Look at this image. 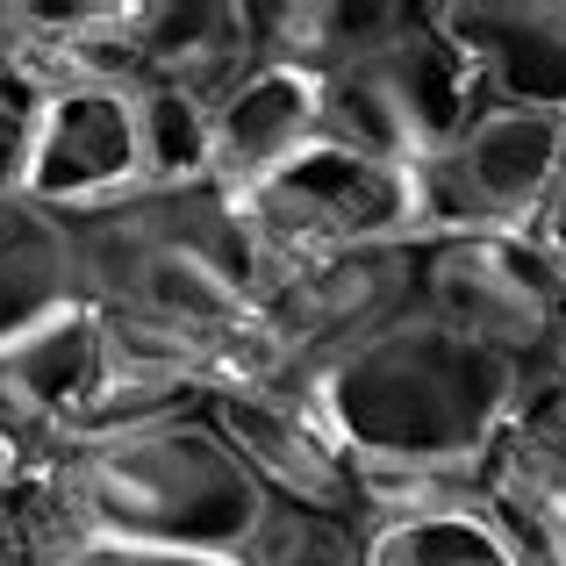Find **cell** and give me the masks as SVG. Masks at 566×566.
I'll return each mask as SVG.
<instances>
[{
  "label": "cell",
  "mask_w": 566,
  "mask_h": 566,
  "mask_svg": "<svg viewBox=\"0 0 566 566\" xmlns=\"http://www.w3.org/2000/svg\"><path fill=\"white\" fill-rule=\"evenodd\" d=\"M29 553L57 545H187L237 553L259 524L265 495L208 416L129 438H65L43 444L8 488Z\"/></svg>",
  "instance_id": "1"
},
{
  "label": "cell",
  "mask_w": 566,
  "mask_h": 566,
  "mask_svg": "<svg viewBox=\"0 0 566 566\" xmlns=\"http://www.w3.org/2000/svg\"><path fill=\"white\" fill-rule=\"evenodd\" d=\"M287 387L352 452V467H488L524 395V366L409 308Z\"/></svg>",
  "instance_id": "2"
},
{
  "label": "cell",
  "mask_w": 566,
  "mask_h": 566,
  "mask_svg": "<svg viewBox=\"0 0 566 566\" xmlns=\"http://www.w3.org/2000/svg\"><path fill=\"white\" fill-rule=\"evenodd\" d=\"M72 259L94 308H129L158 323L216 331L280 287V259L251 230L244 201L222 187L129 193L115 208L72 216Z\"/></svg>",
  "instance_id": "3"
},
{
  "label": "cell",
  "mask_w": 566,
  "mask_h": 566,
  "mask_svg": "<svg viewBox=\"0 0 566 566\" xmlns=\"http://www.w3.org/2000/svg\"><path fill=\"white\" fill-rule=\"evenodd\" d=\"M251 230L280 259V280L308 259H337V251H380V244H423L416 230V172L359 158L345 144H308L294 151L273 180L237 193Z\"/></svg>",
  "instance_id": "4"
},
{
  "label": "cell",
  "mask_w": 566,
  "mask_h": 566,
  "mask_svg": "<svg viewBox=\"0 0 566 566\" xmlns=\"http://www.w3.org/2000/svg\"><path fill=\"white\" fill-rule=\"evenodd\" d=\"M416 308L495 359L538 374L566 323V265L516 230L438 237L416 251Z\"/></svg>",
  "instance_id": "5"
},
{
  "label": "cell",
  "mask_w": 566,
  "mask_h": 566,
  "mask_svg": "<svg viewBox=\"0 0 566 566\" xmlns=\"http://www.w3.org/2000/svg\"><path fill=\"white\" fill-rule=\"evenodd\" d=\"M559 158H566L559 115L481 101V108L467 115V129L452 137V151L416 166V230H423V244H438V237H473V230L531 237L545 193L559 180Z\"/></svg>",
  "instance_id": "6"
},
{
  "label": "cell",
  "mask_w": 566,
  "mask_h": 566,
  "mask_svg": "<svg viewBox=\"0 0 566 566\" xmlns=\"http://www.w3.org/2000/svg\"><path fill=\"white\" fill-rule=\"evenodd\" d=\"M416 308V251L380 244V251H337V259H308L280 280L273 294L251 302V323L273 337L280 366L308 374V366L337 359V352L366 345L395 316ZM280 380V387H287Z\"/></svg>",
  "instance_id": "7"
},
{
  "label": "cell",
  "mask_w": 566,
  "mask_h": 566,
  "mask_svg": "<svg viewBox=\"0 0 566 566\" xmlns=\"http://www.w3.org/2000/svg\"><path fill=\"white\" fill-rule=\"evenodd\" d=\"M144 193V151H137V108L129 86H94V80H51L29 151V208L72 222Z\"/></svg>",
  "instance_id": "8"
},
{
  "label": "cell",
  "mask_w": 566,
  "mask_h": 566,
  "mask_svg": "<svg viewBox=\"0 0 566 566\" xmlns=\"http://www.w3.org/2000/svg\"><path fill=\"white\" fill-rule=\"evenodd\" d=\"M208 423L237 452V467L259 481L265 502L359 516L352 452L316 423V409L294 387H230V395H208Z\"/></svg>",
  "instance_id": "9"
},
{
  "label": "cell",
  "mask_w": 566,
  "mask_h": 566,
  "mask_svg": "<svg viewBox=\"0 0 566 566\" xmlns=\"http://www.w3.org/2000/svg\"><path fill=\"white\" fill-rule=\"evenodd\" d=\"M481 101L566 123V0H423Z\"/></svg>",
  "instance_id": "10"
},
{
  "label": "cell",
  "mask_w": 566,
  "mask_h": 566,
  "mask_svg": "<svg viewBox=\"0 0 566 566\" xmlns=\"http://www.w3.org/2000/svg\"><path fill=\"white\" fill-rule=\"evenodd\" d=\"M316 137H323V80L259 57L208 108V180L222 193H251Z\"/></svg>",
  "instance_id": "11"
},
{
  "label": "cell",
  "mask_w": 566,
  "mask_h": 566,
  "mask_svg": "<svg viewBox=\"0 0 566 566\" xmlns=\"http://www.w3.org/2000/svg\"><path fill=\"white\" fill-rule=\"evenodd\" d=\"M259 65L251 0H137V80L216 108Z\"/></svg>",
  "instance_id": "12"
},
{
  "label": "cell",
  "mask_w": 566,
  "mask_h": 566,
  "mask_svg": "<svg viewBox=\"0 0 566 566\" xmlns=\"http://www.w3.org/2000/svg\"><path fill=\"white\" fill-rule=\"evenodd\" d=\"M416 22H423L416 0H251L259 57L308 72V80H337L352 65H374V57L416 36Z\"/></svg>",
  "instance_id": "13"
},
{
  "label": "cell",
  "mask_w": 566,
  "mask_h": 566,
  "mask_svg": "<svg viewBox=\"0 0 566 566\" xmlns=\"http://www.w3.org/2000/svg\"><path fill=\"white\" fill-rule=\"evenodd\" d=\"M101 374H108V352H101V323L86 302L51 316V323H36L14 345H0V380H8L22 423L36 430V452L80 423V409L94 401Z\"/></svg>",
  "instance_id": "14"
},
{
  "label": "cell",
  "mask_w": 566,
  "mask_h": 566,
  "mask_svg": "<svg viewBox=\"0 0 566 566\" xmlns=\"http://www.w3.org/2000/svg\"><path fill=\"white\" fill-rule=\"evenodd\" d=\"M80 259H72V230L43 208H8L0 216V345L29 337L36 323L80 308Z\"/></svg>",
  "instance_id": "15"
},
{
  "label": "cell",
  "mask_w": 566,
  "mask_h": 566,
  "mask_svg": "<svg viewBox=\"0 0 566 566\" xmlns=\"http://www.w3.org/2000/svg\"><path fill=\"white\" fill-rule=\"evenodd\" d=\"M359 566H516L488 510H430L359 524Z\"/></svg>",
  "instance_id": "16"
},
{
  "label": "cell",
  "mask_w": 566,
  "mask_h": 566,
  "mask_svg": "<svg viewBox=\"0 0 566 566\" xmlns=\"http://www.w3.org/2000/svg\"><path fill=\"white\" fill-rule=\"evenodd\" d=\"M137 108V151H144V193L172 187H216L208 180V101L180 94V86H129Z\"/></svg>",
  "instance_id": "17"
},
{
  "label": "cell",
  "mask_w": 566,
  "mask_h": 566,
  "mask_svg": "<svg viewBox=\"0 0 566 566\" xmlns=\"http://www.w3.org/2000/svg\"><path fill=\"white\" fill-rule=\"evenodd\" d=\"M237 566H359V516L265 502L251 538L237 545Z\"/></svg>",
  "instance_id": "18"
},
{
  "label": "cell",
  "mask_w": 566,
  "mask_h": 566,
  "mask_svg": "<svg viewBox=\"0 0 566 566\" xmlns=\"http://www.w3.org/2000/svg\"><path fill=\"white\" fill-rule=\"evenodd\" d=\"M43 101H51L43 57H22V65L0 72V216L22 208V193H29V151H36Z\"/></svg>",
  "instance_id": "19"
},
{
  "label": "cell",
  "mask_w": 566,
  "mask_h": 566,
  "mask_svg": "<svg viewBox=\"0 0 566 566\" xmlns=\"http://www.w3.org/2000/svg\"><path fill=\"white\" fill-rule=\"evenodd\" d=\"M36 566H237V553H187V545H57Z\"/></svg>",
  "instance_id": "20"
},
{
  "label": "cell",
  "mask_w": 566,
  "mask_h": 566,
  "mask_svg": "<svg viewBox=\"0 0 566 566\" xmlns=\"http://www.w3.org/2000/svg\"><path fill=\"white\" fill-rule=\"evenodd\" d=\"M531 237H538V244L566 265V158H559V180H553V193H545V208H538V222H531Z\"/></svg>",
  "instance_id": "21"
},
{
  "label": "cell",
  "mask_w": 566,
  "mask_h": 566,
  "mask_svg": "<svg viewBox=\"0 0 566 566\" xmlns=\"http://www.w3.org/2000/svg\"><path fill=\"white\" fill-rule=\"evenodd\" d=\"M0 566H36V553H29V538H22V516H14V502H8V488H0Z\"/></svg>",
  "instance_id": "22"
},
{
  "label": "cell",
  "mask_w": 566,
  "mask_h": 566,
  "mask_svg": "<svg viewBox=\"0 0 566 566\" xmlns=\"http://www.w3.org/2000/svg\"><path fill=\"white\" fill-rule=\"evenodd\" d=\"M22 467H29V452L0 438V488H14V481H22Z\"/></svg>",
  "instance_id": "23"
},
{
  "label": "cell",
  "mask_w": 566,
  "mask_h": 566,
  "mask_svg": "<svg viewBox=\"0 0 566 566\" xmlns=\"http://www.w3.org/2000/svg\"><path fill=\"white\" fill-rule=\"evenodd\" d=\"M538 374H553V380H566V323H559V337H553V352H545V366Z\"/></svg>",
  "instance_id": "24"
}]
</instances>
